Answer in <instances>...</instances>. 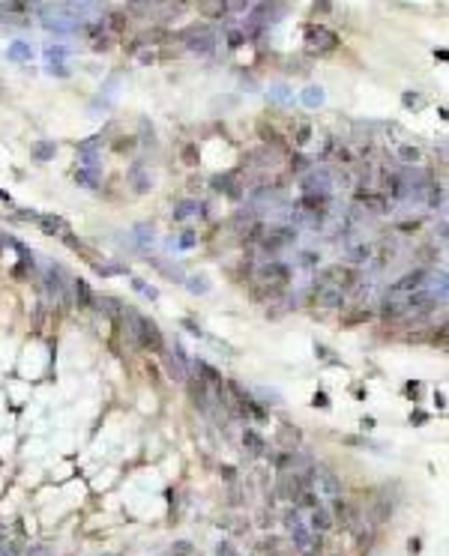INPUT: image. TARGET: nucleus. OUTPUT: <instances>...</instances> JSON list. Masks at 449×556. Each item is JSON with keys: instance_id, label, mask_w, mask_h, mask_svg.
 Here are the masks:
<instances>
[{"instance_id": "f257e3e1", "label": "nucleus", "mask_w": 449, "mask_h": 556, "mask_svg": "<svg viewBox=\"0 0 449 556\" xmlns=\"http://www.w3.org/2000/svg\"><path fill=\"white\" fill-rule=\"evenodd\" d=\"M311 487H314V493L321 497V500H342V482H339V475L327 467H311Z\"/></svg>"}, {"instance_id": "f03ea898", "label": "nucleus", "mask_w": 449, "mask_h": 556, "mask_svg": "<svg viewBox=\"0 0 449 556\" xmlns=\"http://www.w3.org/2000/svg\"><path fill=\"white\" fill-rule=\"evenodd\" d=\"M126 317L135 323L132 326V335L138 338L144 347H150V350H162V332H159V326H156L153 320H147V317H141L138 311H132V308H126Z\"/></svg>"}, {"instance_id": "7ed1b4c3", "label": "nucleus", "mask_w": 449, "mask_h": 556, "mask_svg": "<svg viewBox=\"0 0 449 556\" xmlns=\"http://www.w3.org/2000/svg\"><path fill=\"white\" fill-rule=\"evenodd\" d=\"M428 272H432V269H414V272L401 275L398 281L389 284V293H419V290H425V284H428Z\"/></svg>"}, {"instance_id": "20e7f679", "label": "nucleus", "mask_w": 449, "mask_h": 556, "mask_svg": "<svg viewBox=\"0 0 449 556\" xmlns=\"http://www.w3.org/2000/svg\"><path fill=\"white\" fill-rule=\"evenodd\" d=\"M314 302L324 305V308H335L345 302V293H342V284H332V281H317L314 284Z\"/></svg>"}, {"instance_id": "39448f33", "label": "nucleus", "mask_w": 449, "mask_h": 556, "mask_svg": "<svg viewBox=\"0 0 449 556\" xmlns=\"http://www.w3.org/2000/svg\"><path fill=\"white\" fill-rule=\"evenodd\" d=\"M335 45H339V39L329 33V30H324V27H317V30L311 27L309 30V48L311 51L317 48V54H324V51H332Z\"/></svg>"}, {"instance_id": "423d86ee", "label": "nucleus", "mask_w": 449, "mask_h": 556, "mask_svg": "<svg viewBox=\"0 0 449 556\" xmlns=\"http://www.w3.org/2000/svg\"><path fill=\"white\" fill-rule=\"evenodd\" d=\"M260 278L270 284V287H278V284H285L288 278H291V269L285 266V263H278V261H273L270 266H264L260 269Z\"/></svg>"}, {"instance_id": "0eeeda50", "label": "nucleus", "mask_w": 449, "mask_h": 556, "mask_svg": "<svg viewBox=\"0 0 449 556\" xmlns=\"http://www.w3.org/2000/svg\"><path fill=\"white\" fill-rule=\"evenodd\" d=\"M303 189H306V194H329V174L327 171H314V174L306 176V183H303Z\"/></svg>"}, {"instance_id": "6e6552de", "label": "nucleus", "mask_w": 449, "mask_h": 556, "mask_svg": "<svg viewBox=\"0 0 449 556\" xmlns=\"http://www.w3.org/2000/svg\"><path fill=\"white\" fill-rule=\"evenodd\" d=\"M329 526H332V518H329V511H327V508H324V505L317 503L314 508H311L309 529H311V532H327Z\"/></svg>"}, {"instance_id": "1a4fd4ad", "label": "nucleus", "mask_w": 449, "mask_h": 556, "mask_svg": "<svg viewBox=\"0 0 449 556\" xmlns=\"http://www.w3.org/2000/svg\"><path fill=\"white\" fill-rule=\"evenodd\" d=\"M201 204H195V201H186V204H180V207L174 209V219H177V222H183V219H192V215H198V212H201Z\"/></svg>"}, {"instance_id": "9d476101", "label": "nucleus", "mask_w": 449, "mask_h": 556, "mask_svg": "<svg viewBox=\"0 0 449 556\" xmlns=\"http://www.w3.org/2000/svg\"><path fill=\"white\" fill-rule=\"evenodd\" d=\"M36 219H39V225L45 227V233H63L66 230V225L60 219H51V215H36Z\"/></svg>"}, {"instance_id": "9b49d317", "label": "nucleus", "mask_w": 449, "mask_h": 556, "mask_svg": "<svg viewBox=\"0 0 449 556\" xmlns=\"http://www.w3.org/2000/svg\"><path fill=\"white\" fill-rule=\"evenodd\" d=\"M368 257H371V248H368V245H353V248L347 251V261L350 263H365Z\"/></svg>"}, {"instance_id": "f8f14e48", "label": "nucleus", "mask_w": 449, "mask_h": 556, "mask_svg": "<svg viewBox=\"0 0 449 556\" xmlns=\"http://www.w3.org/2000/svg\"><path fill=\"white\" fill-rule=\"evenodd\" d=\"M183 281H186V287L192 293H207L210 290V281L204 275H192V278H183Z\"/></svg>"}, {"instance_id": "ddd939ff", "label": "nucleus", "mask_w": 449, "mask_h": 556, "mask_svg": "<svg viewBox=\"0 0 449 556\" xmlns=\"http://www.w3.org/2000/svg\"><path fill=\"white\" fill-rule=\"evenodd\" d=\"M135 240H138V245L147 251V245L153 243V227H147V225H138L135 227Z\"/></svg>"}, {"instance_id": "4468645a", "label": "nucleus", "mask_w": 449, "mask_h": 556, "mask_svg": "<svg viewBox=\"0 0 449 556\" xmlns=\"http://www.w3.org/2000/svg\"><path fill=\"white\" fill-rule=\"evenodd\" d=\"M246 446H249V452H252V454H260V452H264V440H260L255 431H246Z\"/></svg>"}, {"instance_id": "2eb2a0df", "label": "nucleus", "mask_w": 449, "mask_h": 556, "mask_svg": "<svg viewBox=\"0 0 449 556\" xmlns=\"http://www.w3.org/2000/svg\"><path fill=\"white\" fill-rule=\"evenodd\" d=\"M96 171H78L75 180H78V186H84V189H96Z\"/></svg>"}, {"instance_id": "dca6fc26", "label": "nucleus", "mask_w": 449, "mask_h": 556, "mask_svg": "<svg viewBox=\"0 0 449 556\" xmlns=\"http://www.w3.org/2000/svg\"><path fill=\"white\" fill-rule=\"evenodd\" d=\"M132 287H135V290H138L144 299H156V296H159V290H156V287H150V284H144L141 278H132Z\"/></svg>"}, {"instance_id": "f3484780", "label": "nucleus", "mask_w": 449, "mask_h": 556, "mask_svg": "<svg viewBox=\"0 0 449 556\" xmlns=\"http://www.w3.org/2000/svg\"><path fill=\"white\" fill-rule=\"evenodd\" d=\"M398 158H401V162H419V158H422V153H419V150H416V147H398Z\"/></svg>"}, {"instance_id": "a211bd4d", "label": "nucleus", "mask_w": 449, "mask_h": 556, "mask_svg": "<svg viewBox=\"0 0 449 556\" xmlns=\"http://www.w3.org/2000/svg\"><path fill=\"white\" fill-rule=\"evenodd\" d=\"M75 293H81V305H93V293H90V287H87L81 278L75 281Z\"/></svg>"}, {"instance_id": "6ab92c4d", "label": "nucleus", "mask_w": 449, "mask_h": 556, "mask_svg": "<svg viewBox=\"0 0 449 556\" xmlns=\"http://www.w3.org/2000/svg\"><path fill=\"white\" fill-rule=\"evenodd\" d=\"M317 263H321V254H317V251H300V266H317Z\"/></svg>"}, {"instance_id": "aec40b11", "label": "nucleus", "mask_w": 449, "mask_h": 556, "mask_svg": "<svg viewBox=\"0 0 449 556\" xmlns=\"http://www.w3.org/2000/svg\"><path fill=\"white\" fill-rule=\"evenodd\" d=\"M168 371H171V377H177V380H186V368H183L180 359H168Z\"/></svg>"}, {"instance_id": "412c9836", "label": "nucleus", "mask_w": 449, "mask_h": 556, "mask_svg": "<svg viewBox=\"0 0 449 556\" xmlns=\"http://www.w3.org/2000/svg\"><path fill=\"white\" fill-rule=\"evenodd\" d=\"M177 245H180V248H192V245H195V233H192V230H186V233H180V240H177Z\"/></svg>"}, {"instance_id": "4be33fe9", "label": "nucleus", "mask_w": 449, "mask_h": 556, "mask_svg": "<svg viewBox=\"0 0 449 556\" xmlns=\"http://www.w3.org/2000/svg\"><path fill=\"white\" fill-rule=\"evenodd\" d=\"M300 487H303V479H300V472H296V479H294V497H300V493H296ZM282 490H291V479H285V482H282Z\"/></svg>"}, {"instance_id": "5701e85b", "label": "nucleus", "mask_w": 449, "mask_h": 556, "mask_svg": "<svg viewBox=\"0 0 449 556\" xmlns=\"http://www.w3.org/2000/svg\"><path fill=\"white\" fill-rule=\"evenodd\" d=\"M306 102H309V105H321V102H324V93H321V90H309V93H306Z\"/></svg>"}, {"instance_id": "b1692460", "label": "nucleus", "mask_w": 449, "mask_h": 556, "mask_svg": "<svg viewBox=\"0 0 449 556\" xmlns=\"http://www.w3.org/2000/svg\"><path fill=\"white\" fill-rule=\"evenodd\" d=\"M258 395H264L260 401H278V392H276V389H258Z\"/></svg>"}, {"instance_id": "393cba45", "label": "nucleus", "mask_w": 449, "mask_h": 556, "mask_svg": "<svg viewBox=\"0 0 449 556\" xmlns=\"http://www.w3.org/2000/svg\"><path fill=\"white\" fill-rule=\"evenodd\" d=\"M48 153H54V147H45V144H39V147H36V156H39V162H45V156H48Z\"/></svg>"}, {"instance_id": "a878e982", "label": "nucleus", "mask_w": 449, "mask_h": 556, "mask_svg": "<svg viewBox=\"0 0 449 556\" xmlns=\"http://www.w3.org/2000/svg\"><path fill=\"white\" fill-rule=\"evenodd\" d=\"M246 3H249V0H228V9L240 12V9H246Z\"/></svg>"}, {"instance_id": "bb28decb", "label": "nucleus", "mask_w": 449, "mask_h": 556, "mask_svg": "<svg viewBox=\"0 0 449 556\" xmlns=\"http://www.w3.org/2000/svg\"><path fill=\"white\" fill-rule=\"evenodd\" d=\"M192 550V544H177V547H174V553H189Z\"/></svg>"}, {"instance_id": "cd10ccee", "label": "nucleus", "mask_w": 449, "mask_h": 556, "mask_svg": "<svg viewBox=\"0 0 449 556\" xmlns=\"http://www.w3.org/2000/svg\"><path fill=\"white\" fill-rule=\"evenodd\" d=\"M314 404H321V407H327V395L321 392V395H314Z\"/></svg>"}]
</instances>
